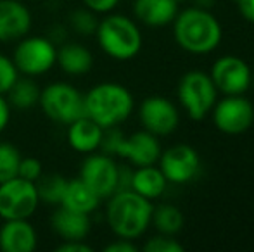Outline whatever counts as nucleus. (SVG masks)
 I'll return each instance as SVG.
<instances>
[{
    "label": "nucleus",
    "instance_id": "nucleus-1",
    "mask_svg": "<svg viewBox=\"0 0 254 252\" xmlns=\"http://www.w3.org/2000/svg\"><path fill=\"white\" fill-rule=\"evenodd\" d=\"M152 209V201L142 197L131 189L118 190L107 197V226L120 239L137 240L151 226Z\"/></svg>",
    "mask_w": 254,
    "mask_h": 252
},
{
    "label": "nucleus",
    "instance_id": "nucleus-33",
    "mask_svg": "<svg viewBox=\"0 0 254 252\" xmlns=\"http://www.w3.org/2000/svg\"><path fill=\"white\" fill-rule=\"evenodd\" d=\"M137 251H138V246L133 240L120 239V237L104 247V252H137Z\"/></svg>",
    "mask_w": 254,
    "mask_h": 252
},
{
    "label": "nucleus",
    "instance_id": "nucleus-4",
    "mask_svg": "<svg viewBox=\"0 0 254 252\" xmlns=\"http://www.w3.org/2000/svg\"><path fill=\"white\" fill-rule=\"evenodd\" d=\"M99 47L114 61H130L142 50V31L131 17L125 14H106L95 31Z\"/></svg>",
    "mask_w": 254,
    "mask_h": 252
},
{
    "label": "nucleus",
    "instance_id": "nucleus-6",
    "mask_svg": "<svg viewBox=\"0 0 254 252\" xmlns=\"http://www.w3.org/2000/svg\"><path fill=\"white\" fill-rule=\"evenodd\" d=\"M178 101L189 118L194 121H202L211 114L218 101V88L207 73L199 69L189 71L178 81Z\"/></svg>",
    "mask_w": 254,
    "mask_h": 252
},
{
    "label": "nucleus",
    "instance_id": "nucleus-37",
    "mask_svg": "<svg viewBox=\"0 0 254 252\" xmlns=\"http://www.w3.org/2000/svg\"><path fill=\"white\" fill-rule=\"evenodd\" d=\"M251 87L254 88V71H253V74H251Z\"/></svg>",
    "mask_w": 254,
    "mask_h": 252
},
{
    "label": "nucleus",
    "instance_id": "nucleus-22",
    "mask_svg": "<svg viewBox=\"0 0 254 252\" xmlns=\"http://www.w3.org/2000/svg\"><path fill=\"white\" fill-rule=\"evenodd\" d=\"M168 187V180L164 178L163 171L159 166H140V168L133 169V176H131V190L140 194L142 197L154 201V199L161 197Z\"/></svg>",
    "mask_w": 254,
    "mask_h": 252
},
{
    "label": "nucleus",
    "instance_id": "nucleus-27",
    "mask_svg": "<svg viewBox=\"0 0 254 252\" xmlns=\"http://www.w3.org/2000/svg\"><path fill=\"white\" fill-rule=\"evenodd\" d=\"M21 152L10 142H0V183L17 176L21 162Z\"/></svg>",
    "mask_w": 254,
    "mask_h": 252
},
{
    "label": "nucleus",
    "instance_id": "nucleus-11",
    "mask_svg": "<svg viewBox=\"0 0 254 252\" xmlns=\"http://www.w3.org/2000/svg\"><path fill=\"white\" fill-rule=\"evenodd\" d=\"M157 162L168 183H177V185L192 182L201 171L199 152L187 144H178L163 151Z\"/></svg>",
    "mask_w": 254,
    "mask_h": 252
},
{
    "label": "nucleus",
    "instance_id": "nucleus-18",
    "mask_svg": "<svg viewBox=\"0 0 254 252\" xmlns=\"http://www.w3.org/2000/svg\"><path fill=\"white\" fill-rule=\"evenodd\" d=\"M67 144L73 151L80 154H92L101 149L104 128L99 126L88 116H81L76 121L67 125Z\"/></svg>",
    "mask_w": 254,
    "mask_h": 252
},
{
    "label": "nucleus",
    "instance_id": "nucleus-9",
    "mask_svg": "<svg viewBox=\"0 0 254 252\" xmlns=\"http://www.w3.org/2000/svg\"><path fill=\"white\" fill-rule=\"evenodd\" d=\"M211 116L221 133L242 135L253 126L254 107L244 95H225L221 101H216Z\"/></svg>",
    "mask_w": 254,
    "mask_h": 252
},
{
    "label": "nucleus",
    "instance_id": "nucleus-32",
    "mask_svg": "<svg viewBox=\"0 0 254 252\" xmlns=\"http://www.w3.org/2000/svg\"><path fill=\"white\" fill-rule=\"evenodd\" d=\"M94 247L87 240H63L56 246V252H92Z\"/></svg>",
    "mask_w": 254,
    "mask_h": 252
},
{
    "label": "nucleus",
    "instance_id": "nucleus-21",
    "mask_svg": "<svg viewBox=\"0 0 254 252\" xmlns=\"http://www.w3.org/2000/svg\"><path fill=\"white\" fill-rule=\"evenodd\" d=\"M101 202L102 199L83 180L73 178V180H67L66 192H64V197L59 205L69 209V211L92 216L99 209Z\"/></svg>",
    "mask_w": 254,
    "mask_h": 252
},
{
    "label": "nucleus",
    "instance_id": "nucleus-10",
    "mask_svg": "<svg viewBox=\"0 0 254 252\" xmlns=\"http://www.w3.org/2000/svg\"><path fill=\"white\" fill-rule=\"evenodd\" d=\"M118 169L120 166L116 164L113 155L104 152H92L87 154V157L80 164L78 178L83 180L104 201L118 190Z\"/></svg>",
    "mask_w": 254,
    "mask_h": 252
},
{
    "label": "nucleus",
    "instance_id": "nucleus-25",
    "mask_svg": "<svg viewBox=\"0 0 254 252\" xmlns=\"http://www.w3.org/2000/svg\"><path fill=\"white\" fill-rule=\"evenodd\" d=\"M35 183H37L40 202H45L49 205L61 204L67 187V178H64L63 175L52 173V175H42Z\"/></svg>",
    "mask_w": 254,
    "mask_h": 252
},
{
    "label": "nucleus",
    "instance_id": "nucleus-15",
    "mask_svg": "<svg viewBox=\"0 0 254 252\" xmlns=\"http://www.w3.org/2000/svg\"><path fill=\"white\" fill-rule=\"evenodd\" d=\"M31 10L21 0H0V42H17L30 35Z\"/></svg>",
    "mask_w": 254,
    "mask_h": 252
},
{
    "label": "nucleus",
    "instance_id": "nucleus-20",
    "mask_svg": "<svg viewBox=\"0 0 254 252\" xmlns=\"http://www.w3.org/2000/svg\"><path fill=\"white\" fill-rule=\"evenodd\" d=\"M177 0H135L133 14L137 21L152 28L166 26L173 23L178 14Z\"/></svg>",
    "mask_w": 254,
    "mask_h": 252
},
{
    "label": "nucleus",
    "instance_id": "nucleus-8",
    "mask_svg": "<svg viewBox=\"0 0 254 252\" xmlns=\"http://www.w3.org/2000/svg\"><path fill=\"white\" fill-rule=\"evenodd\" d=\"M37 183L14 176L0 183V219H31L40 205Z\"/></svg>",
    "mask_w": 254,
    "mask_h": 252
},
{
    "label": "nucleus",
    "instance_id": "nucleus-23",
    "mask_svg": "<svg viewBox=\"0 0 254 252\" xmlns=\"http://www.w3.org/2000/svg\"><path fill=\"white\" fill-rule=\"evenodd\" d=\"M40 92H42V88L38 87L35 78L19 76L16 80V83L10 87V90L5 94V97L12 109L26 111V109H33L38 105Z\"/></svg>",
    "mask_w": 254,
    "mask_h": 252
},
{
    "label": "nucleus",
    "instance_id": "nucleus-34",
    "mask_svg": "<svg viewBox=\"0 0 254 252\" xmlns=\"http://www.w3.org/2000/svg\"><path fill=\"white\" fill-rule=\"evenodd\" d=\"M10 112H12V107H10L9 101H7L5 95H0V135L7 130L10 123Z\"/></svg>",
    "mask_w": 254,
    "mask_h": 252
},
{
    "label": "nucleus",
    "instance_id": "nucleus-7",
    "mask_svg": "<svg viewBox=\"0 0 254 252\" xmlns=\"http://www.w3.org/2000/svg\"><path fill=\"white\" fill-rule=\"evenodd\" d=\"M12 61L21 76L38 78L56 66L57 45L44 35H26L16 42Z\"/></svg>",
    "mask_w": 254,
    "mask_h": 252
},
{
    "label": "nucleus",
    "instance_id": "nucleus-13",
    "mask_svg": "<svg viewBox=\"0 0 254 252\" xmlns=\"http://www.w3.org/2000/svg\"><path fill=\"white\" fill-rule=\"evenodd\" d=\"M138 119L144 130L156 137H168L178 128L180 114L170 99L163 95H151L144 99L138 109Z\"/></svg>",
    "mask_w": 254,
    "mask_h": 252
},
{
    "label": "nucleus",
    "instance_id": "nucleus-29",
    "mask_svg": "<svg viewBox=\"0 0 254 252\" xmlns=\"http://www.w3.org/2000/svg\"><path fill=\"white\" fill-rule=\"evenodd\" d=\"M19 76L21 74L17 71L16 64H14L12 57L0 54V95H5Z\"/></svg>",
    "mask_w": 254,
    "mask_h": 252
},
{
    "label": "nucleus",
    "instance_id": "nucleus-2",
    "mask_svg": "<svg viewBox=\"0 0 254 252\" xmlns=\"http://www.w3.org/2000/svg\"><path fill=\"white\" fill-rule=\"evenodd\" d=\"M173 37L189 54L204 55L216 50L223 37L221 24L207 9L189 7L173 19Z\"/></svg>",
    "mask_w": 254,
    "mask_h": 252
},
{
    "label": "nucleus",
    "instance_id": "nucleus-26",
    "mask_svg": "<svg viewBox=\"0 0 254 252\" xmlns=\"http://www.w3.org/2000/svg\"><path fill=\"white\" fill-rule=\"evenodd\" d=\"M99 21H101L99 14L92 12L87 7H80V9H74L67 17V30L80 37H92L97 31Z\"/></svg>",
    "mask_w": 254,
    "mask_h": 252
},
{
    "label": "nucleus",
    "instance_id": "nucleus-5",
    "mask_svg": "<svg viewBox=\"0 0 254 252\" xmlns=\"http://www.w3.org/2000/svg\"><path fill=\"white\" fill-rule=\"evenodd\" d=\"M38 105L51 121L67 126L85 116V94L67 81H52L42 88Z\"/></svg>",
    "mask_w": 254,
    "mask_h": 252
},
{
    "label": "nucleus",
    "instance_id": "nucleus-17",
    "mask_svg": "<svg viewBox=\"0 0 254 252\" xmlns=\"http://www.w3.org/2000/svg\"><path fill=\"white\" fill-rule=\"evenodd\" d=\"M51 230L61 240H87L92 230V219L88 214L57 205L51 216Z\"/></svg>",
    "mask_w": 254,
    "mask_h": 252
},
{
    "label": "nucleus",
    "instance_id": "nucleus-14",
    "mask_svg": "<svg viewBox=\"0 0 254 252\" xmlns=\"http://www.w3.org/2000/svg\"><path fill=\"white\" fill-rule=\"evenodd\" d=\"M161 152L163 151H161V144L156 135L149 133L147 130H140L128 135V137L123 135L114 155H120L131 166L140 168V166L156 164Z\"/></svg>",
    "mask_w": 254,
    "mask_h": 252
},
{
    "label": "nucleus",
    "instance_id": "nucleus-36",
    "mask_svg": "<svg viewBox=\"0 0 254 252\" xmlns=\"http://www.w3.org/2000/svg\"><path fill=\"white\" fill-rule=\"evenodd\" d=\"M216 2L218 0H194L195 7H201V9H207V10L216 5Z\"/></svg>",
    "mask_w": 254,
    "mask_h": 252
},
{
    "label": "nucleus",
    "instance_id": "nucleus-24",
    "mask_svg": "<svg viewBox=\"0 0 254 252\" xmlns=\"http://www.w3.org/2000/svg\"><path fill=\"white\" fill-rule=\"evenodd\" d=\"M151 225L159 233L164 235H177L184 228V214L173 204H161L152 209Z\"/></svg>",
    "mask_w": 254,
    "mask_h": 252
},
{
    "label": "nucleus",
    "instance_id": "nucleus-3",
    "mask_svg": "<svg viewBox=\"0 0 254 252\" xmlns=\"http://www.w3.org/2000/svg\"><path fill=\"white\" fill-rule=\"evenodd\" d=\"M135 99L125 85L116 81H102L85 94V116L94 119L99 126H120L131 116Z\"/></svg>",
    "mask_w": 254,
    "mask_h": 252
},
{
    "label": "nucleus",
    "instance_id": "nucleus-19",
    "mask_svg": "<svg viewBox=\"0 0 254 252\" xmlns=\"http://www.w3.org/2000/svg\"><path fill=\"white\" fill-rule=\"evenodd\" d=\"M56 66L67 76H83L94 67V54L80 42H64L57 47Z\"/></svg>",
    "mask_w": 254,
    "mask_h": 252
},
{
    "label": "nucleus",
    "instance_id": "nucleus-35",
    "mask_svg": "<svg viewBox=\"0 0 254 252\" xmlns=\"http://www.w3.org/2000/svg\"><path fill=\"white\" fill-rule=\"evenodd\" d=\"M235 2H237V9L241 16L248 23L254 24V0H235Z\"/></svg>",
    "mask_w": 254,
    "mask_h": 252
},
{
    "label": "nucleus",
    "instance_id": "nucleus-30",
    "mask_svg": "<svg viewBox=\"0 0 254 252\" xmlns=\"http://www.w3.org/2000/svg\"><path fill=\"white\" fill-rule=\"evenodd\" d=\"M44 175V164L38 157H21L19 169H17V176L24 180H30V182H37L40 176Z\"/></svg>",
    "mask_w": 254,
    "mask_h": 252
},
{
    "label": "nucleus",
    "instance_id": "nucleus-38",
    "mask_svg": "<svg viewBox=\"0 0 254 252\" xmlns=\"http://www.w3.org/2000/svg\"><path fill=\"white\" fill-rule=\"evenodd\" d=\"M253 126H254V118H253Z\"/></svg>",
    "mask_w": 254,
    "mask_h": 252
},
{
    "label": "nucleus",
    "instance_id": "nucleus-12",
    "mask_svg": "<svg viewBox=\"0 0 254 252\" xmlns=\"http://www.w3.org/2000/svg\"><path fill=\"white\" fill-rule=\"evenodd\" d=\"M253 69L237 55H223L211 66V80L225 95H244L251 88Z\"/></svg>",
    "mask_w": 254,
    "mask_h": 252
},
{
    "label": "nucleus",
    "instance_id": "nucleus-31",
    "mask_svg": "<svg viewBox=\"0 0 254 252\" xmlns=\"http://www.w3.org/2000/svg\"><path fill=\"white\" fill-rule=\"evenodd\" d=\"M81 2H83V7L90 9L92 12L99 14V16H106L116 9L120 0H81Z\"/></svg>",
    "mask_w": 254,
    "mask_h": 252
},
{
    "label": "nucleus",
    "instance_id": "nucleus-28",
    "mask_svg": "<svg viewBox=\"0 0 254 252\" xmlns=\"http://www.w3.org/2000/svg\"><path fill=\"white\" fill-rule=\"evenodd\" d=\"M145 252H184L185 247L175 239V235H164L159 233L156 237H151L147 242L142 246Z\"/></svg>",
    "mask_w": 254,
    "mask_h": 252
},
{
    "label": "nucleus",
    "instance_id": "nucleus-16",
    "mask_svg": "<svg viewBox=\"0 0 254 252\" xmlns=\"http://www.w3.org/2000/svg\"><path fill=\"white\" fill-rule=\"evenodd\" d=\"M37 247L38 233L30 219H5L0 226V249L3 252H33Z\"/></svg>",
    "mask_w": 254,
    "mask_h": 252
}]
</instances>
